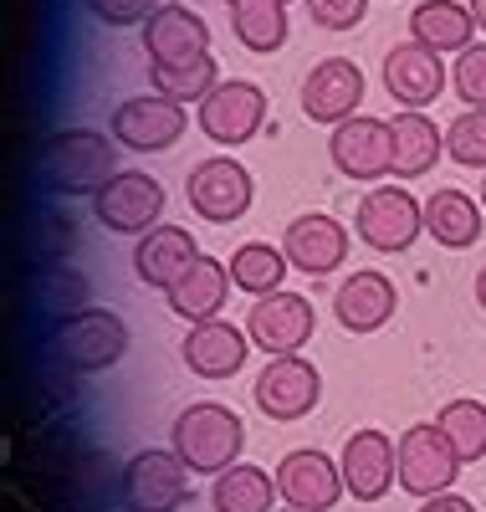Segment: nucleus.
Masks as SVG:
<instances>
[{"label": "nucleus", "instance_id": "31", "mask_svg": "<svg viewBox=\"0 0 486 512\" xmlns=\"http://www.w3.org/2000/svg\"><path fill=\"white\" fill-rule=\"evenodd\" d=\"M435 425L446 431V441L456 446L461 461H486V405L481 400H451V405H440Z\"/></svg>", "mask_w": 486, "mask_h": 512}, {"label": "nucleus", "instance_id": "23", "mask_svg": "<svg viewBox=\"0 0 486 512\" xmlns=\"http://www.w3.org/2000/svg\"><path fill=\"white\" fill-rule=\"evenodd\" d=\"M231 267L226 262H215V256H200V262L174 282L164 297H169V313L174 318H185V323H210L220 318V308H226V297H231Z\"/></svg>", "mask_w": 486, "mask_h": 512}, {"label": "nucleus", "instance_id": "25", "mask_svg": "<svg viewBox=\"0 0 486 512\" xmlns=\"http://www.w3.org/2000/svg\"><path fill=\"white\" fill-rule=\"evenodd\" d=\"M389 144H394V180H420L446 154V128H435L425 113H394Z\"/></svg>", "mask_w": 486, "mask_h": 512}, {"label": "nucleus", "instance_id": "22", "mask_svg": "<svg viewBox=\"0 0 486 512\" xmlns=\"http://www.w3.org/2000/svg\"><path fill=\"white\" fill-rule=\"evenodd\" d=\"M425 231L446 251H471L486 231V210L476 195H466L456 185H440L435 195H425Z\"/></svg>", "mask_w": 486, "mask_h": 512}, {"label": "nucleus", "instance_id": "29", "mask_svg": "<svg viewBox=\"0 0 486 512\" xmlns=\"http://www.w3.org/2000/svg\"><path fill=\"white\" fill-rule=\"evenodd\" d=\"M272 497L277 492V477H267L261 466H231V472H220L215 487H210V502L215 512H272Z\"/></svg>", "mask_w": 486, "mask_h": 512}, {"label": "nucleus", "instance_id": "1", "mask_svg": "<svg viewBox=\"0 0 486 512\" xmlns=\"http://www.w3.org/2000/svg\"><path fill=\"white\" fill-rule=\"evenodd\" d=\"M241 446H246V425L231 405H220V400L185 405L180 420H174V431H169V451L200 477L231 472V466L241 461Z\"/></svg>", "mask_w": 486, "mask_h": 512}, {"label": "nucleus", "instance_id": "18", "mask_svg": "<svg viewBox=\"0 0 486 512\" xmlns=\"http://www.w3.org/2000/svg\"><path fill=\"white\" fill-rule=\"evenodd\" d=\"M364 103V67L348 62V57H328L313 72L302 77V113L313 123L338 128L343 118H353Z\"/></svg>", "mask_w": 486, "mask_h": 512}, {"label": "nucleus", "instance_id": "37", "mask_svg": "<svg viewBox=\"0 0 486 512\" xmlns=\"http://www.w3.org/2000/svg\"><path fill=\"white\" fill-rule=\"evenodd\" d=\"M226 6H292V0H226Z\"/></svg>", "mask_w": 486, "mask_h": 512}, {"label": "nucleus", "instance_id": "34", "mask_svg": "<svg viewBox=\"0 0 486 512\" xmlns=\"http://www.w3.org/2000/svg\"><path fill=\"white\" fill-rule=\"evenodd\" d=\"M159 6H164V0H87V11H93L103 26H113V31H123V26H144Z\"/></svg>", "mask_w": 486, "mask_h": 512}, {"label": "nucleus", "instance_id": "5", "mask_svg": "<svg viewBox=\"0 0 486 512\" xmlns=\"http://www.w3.org/2000/svg\"><path fill=\"white\" fill-rule=\"evenodd\" d=\"M185 200H190L195 216H205L210 226H231V221L246 216L251 200H256L251 169L236 164L231 154H210L185 175Z\"/></svg>", "mask_w": 486, "mask_h": 512}, {"label": "nucleus", "instance_id": "3", "mask_svg": "<svg viewBox=\"0 0 486 512\" xmlns=\"http://www.w3.org/2000/svg\"><path fill=\"white\" fill-rule=\"evenodd\" d=\"M425 231V200H415L405 185H374L359 210H353V236L379 256H400Z\"/></svg>", "mask_w": 486, "mask_h": 512}, {"label": "nucleus", "instance_id": "4", "mask_svg": "<svg viewBox=\"0 0 486 512\" xmlns=\"http://www.w3.org/2000/svg\"><path fill=\"white\" fill-rule=\"evenodd\" d=\"M52 354L72 374H103V369H113L128 354V323L118 313H108V308H82V313H72L57 328Z\"/></svg>", "mask_w": 486, "mask_h": 512}, {"label": "nucleus", "instance_id": "2", "mask_svg": "<svg viewBox=\"0 0 486 512\" xmlns=\"http://www.w3.org/2000/svg\"><path fill=\"white\" fill-rule=\"evenodd\" d=\"M41 175L57 195H98L118 175V139L98 128H57L41 149Z\"/></svg>", "mask_w": 486, "mask_h": 512}, {"label": "nucleus", "instance_id": "11", "mask_svg": "<svg viewBox=\"0 0 486 512\" xmlns=\"http://www.w3.org/2000/svg\"><path fill=\"white\" fill-rule=\"evenodd\" d=\"M251 400H256V410L267 420H302V415H313L318 400H323V374L302 354L267 359V369H261L256 384H251Z\"/></svg>", "mask_w": 486, "mask_h": 512}, {"label": "nucleus", "instance_id": "7", "mask_svg": "<svg viewBox=\"0 0 486 512\" xmlns=\"http://www.w3.org/2000/svg\"><path fill=\"white\" fill-rule=\"evenodd\" d=\"M461 456L456 446L446 441V431H440L435 420H420L410 425V431L400 436V487L410 497H440V492H451V482L461 477Z\"/></svg>", "mask_w": 486, "mask_h": 512}, {"label": "nucleus", "instance_id": "30", "mask_svg": "<svg viewBox=\"0 0 486 512\" xmlns=\"http://www.w3.org/2000/svg\"><path fill=\"white\" fill-rule=\"evenodd\" d=\"M231 36L246 52L272 57L287 41V6H231Z\"/></svg>", "mask_w": 486, "mask_h": 512}, {"label": "nucleus", "instance_id": "10", "mask_svg": "<svg viewBox=\"0 0 486 512\" xmlns=\"http://www.w3.org/2000/svg\"><path fill=\"white\" fill-rule=\"evenodd\" d=\"M246 333L256 349H267V359L282 354H302L318 333V313H313V297L302 292H272V297H256V308L246 318Z\"/></svg>", "mask_w": 486, "mask_h": 512}, {"label": "nucleus", "instance_id": "38", "mask_svg": "<svg viewBox=\"0 0 486 512\" xmlns=\"http://www.w3.org/2000/svg\"><path fill=\"white\" fill-rule=\"evenodd\" d=\"M466 6H471V16H476V26L486 31V0H466Z\"/></svg>", "mask_w": 486, "mask_h": 512}, {"label": "nucleus", "instance_id": "8", "mask_svg": "<svg viewBox=\"0 0 486 512\" xmlns=\"http://www.w3.org/2000/svg\"><path fill=\"white\" fill-rule=\"evenodd\" d=\"M123 507L128 512H180L190 502V466L174 451H139L123 466Z\"/></svg>", "mask_w": 486, "mask_h": 512}, {"label": "nucleus", "instance_id": "12", "mask_svg": "<svg viewBox=\"0 0 486 512\" xmlns=\"http://www.w3.org/2000/svg\"><path fill=\"white\" fill-rule=\"evenodd\" d=\"M328 159L343 180H384L394 175V144H389V123L384 118H369V113H353L343 118L333 134H328Z\"/></svg>", "mask_w": 486, "mask_h": 512}, {"label": "nucleus", "instance_id": "14", "mask_svg": "<svg viewBox=\"0 0 486 512\" xmlns=\"http://www.w3.org/2000/svg\"><path fill=\"white\" fill-rule=\"evenodd\" d=\"M277 492H282V502L297 507V512H328V507H338V497H343L348 487H343V466H338L328 451L297 446V451H287L282 466H277Z\"/></svg>", "mask_w": 486, "mask_h": 512}, {"label": "nucleus", "instance_id": "36", "mask_svg": "<svg viewBox=\"0 0 486 512\" xmlns=\"http://www.w3.org/2000/svg\"><path fill=\"white\" fill-rule=\"evenodd\" d=\"M420 512H476V502L461 497V492H440V497H425Z\"/></svg>", "mask_w": 486, "mask_h": 512}, {"label": "nucleus", "instance_id": "9", "mask_svg": "<svg viewBox=\"0 0 486 512\" xmlns=\"http://www.w3.org/2000/svg\"><path fill=\"white\" fill-rule=\"evenodd\" d=\"M267 123V93L246 77H220L215 93L200 103V134L226 144V149H241L261 134Z\"/></svg>", "mask_w": 486, "mask_h": 512}, {"label": "nucleus", "instance_id": "32", "mask_svg": "<svg viewBox=\"0 0 486 512\" xmlns=\"http://www.w3.org/2000/svg\"><path fill=\"white\" fill-rule=\"evenodd\" d=\"M446 154L461 169H486V108H466L446 123Z\"/></svg>", "mask_w": 486, "mask_h": 512}, {"label": "nucleus", "instance_id": "19", "mask_svg": "<svg viewBox=\"0 0 486 512\" xmlns=\"http://www.w3.org/2000/svg\"><path fill=\"white\" fill-rule=\"evenodd\" d=\"M195 262H200V241H195L185 226H169V221H159V226H154L149 236H139V246H134V272H139V282H144V287H159V292H169Z\"/></svg>", "mask_w": 486, "mask_h": 512}, {"label": "nucleus", "instance_id": "40", "mask_svg": "<svg viewBox=\"0 0 486 512\" xmlns=\"http://www.w3.org/2000/svg\"><path fill=\"white\" fill-rule=\"evenodd\" d=\"M481 210H486V175H481Z\"/></svg>", "mask_w": 486, "mask_h": 512}, {"label": "nucleus", "instance_id": "16", "mask_svg": "<svg viewBox=\"0 0 486 512\" xmlns=\"http://www.w3.org/2000/svg\"><path fill=\"white\" fill-rule=\"evenodd\" d=\"M338 466H343V487H348L353 502H379V497H389L394 482H400V446L369 425V431H353L343 441Z\"/></svg>", "mask_w": 486, "mask_h": 512}, {"label": "nucleus", "instance_id": "28", "mask_svg": "<svg viewBox=\"0 0 486 512\" xmlns=\"http://www.w3.org/2000/svg\"><path fill=\"white\" fill-rule=\"evenodd\" d=\"M231 282L241 287V292H251V297H272V292H282V277H287V251L282 246H272V241H246V246H236L231 251Z\"/></svg>", "mask_w": 486, "mask_h": 512}, {"label": "nucleus", "instance_id": "17", "mask_svg": "<svg viewBox=\"0 0 486 512\" xmlns=\"http://www.w3.org/2000/svg\"><path fill=\"white\" fill-rule=\"evenodd\" d=\"M282 251L287 262L307 277H333L348 262V226L323 216V210H307V216H292L282 231Z\"/></svg>", "mask_w": 486, "mask_h": 512}, {"label": "nucleus", "instance_id": "24", "mask_svg": "<svg viewBox=\"0 0 486 512\" xmlns=\"http://www.w3.org/2000/svg\"><path fill=\"white\" fill-rule=\"evenodd\" d=\"M144 52L149 62H180V57H195V52H210V26L200 11L190 6H164L144 21Z\"/></svg>", "mask_w": 486, "mask_h": 512}, {"label": "nucleus", "instance_id": "6", "mask_svg": "<svg viewBox=\"0 0 486 512\" xmlns=\"http://www.w3.org/2000/svg\"><path fill=\"white\" fill-rule=\"evenodd\" d=\"M93 216L113 236H149L164 216V185L144 169H118V175L93 195Z\"/></svg>", "mask_w": 486, "mask_h": 512}, {"label": "nucleus", "instance_id": "39", "mask_svg": "<svg viewBox=\"0 0 486 512\" xmlns=\"http://www.w3.org/2000/svg\"><path fill=\"white\" fill-rule=\"evenodd\" d=\"M476 303H481V313H486V267L476 272Z\"/></svg>", "mask_w": 486, "mask_h": 512}, {"label": "nucleus", "instance_id": "13", "mask_svg": "<svg viewBox=\"0 0 486 512\" xmlns=\"http://www.w3.org/2000/svg\"><path fill=\"white\" fill-rule=\"evenodd\" d=\"M185 108L169 103L164 93H139V98H123L113 108V139L134 154H164L185 139Z\"/></svg>", "mask_w": 486, "mask_h": 512}, {"label": "nucleus", "instance_id": "35", "mask_svg": "<svg viewBox=\"0 0 486 512\" xmlns=\"http://www.w3.org/2000/svg\"><path fill=\"white\" fill-rule=\"evenodd\" d=\"M307 16L323 31H353L369 16V0H307Z\"/></svg>", "mask_w": 486, "mask_h": 512}, {"label": "nucleus", "instance_id": "26", "mask_svg": "<svg viewBox=\"0 0 486 512\" xmlns=\"http://www.w3.org/2000/svg\"><path fill=\"white\" fill-rule=\"evenodd\" d=\"M410 41L430 52H466L476 41V16L461 0H420L410 11Z\"/></svg>", "mask_w": 486, "mask_h": 512}, {"label": "nucleus", "instance_id": "33", "mask_svg": "<svg viewBox=\"0 0 486 512\" xmlns=\"http://www.w3.org/2000/svg\"><path fill=\"white\" fill-rule=\"evenodd\" d=\"M451 88L466 108H486V41H471L466 52H456Z\"/></svg>", "mask_w": 486, "mask_h": 512}, {"label": "nucleus", "instance_id": "15", "mask_svg": "<svg viewBox=\"0 0 486 512\" xmlns=\"http://www.w3.org/2000/svg\"><path fill=\"white\" fill-rule=\"evenodd\" d=\"M446 82H451V72L440 62V52L420 47V41H400V47L384 52V93L405 113H425L446 93Z\"/></svg>", "mask_w": 486, "mask_h": 512}, {"label": "nucleus", "instance_id": "27", "mask_svg": "<svg viewBox=\"0 0 486 512\" xmlns=\"http://www.w3.org/2000/svg\"><path fill=\"white\" fill-rule=\"evenodd\" d=\"M220 82V67L210 52H195V57H180V62H149V88L164 93L169 103H205Z\"/></svg>", "mask_w": 486, "mask_h": 512}, {"label": "nucleus", "instance_id": "41", "mask_svg": "<svg viewBox=\"0 0 486 512\" xmlns=\"http://www.w3.org/2000/svg\"><path fill=\"white\" fill-rule=\"evenodd\" d=\"M287 512H297V507H287Z\"/></svg>", "mask_w": 486, "mask_h": 512}, {"label": "nucleus", "instance_id": "20", "mask_svg": "<svg viewBox=\"0 0 486 512\" xmlns=\"http://www.w3.org/2000/svg\"><path fill=\"white\" fill-rule=\"evenodd\" d=\"M394 308H400V292H394V282L374 267L343 277L338 292H333V313L348 333H379L394 318Z\"/></svg>", "mask_w": 486, "mask_h": 512}, {"label": "nucleus", "instance_id": "21", "mask_svg": "<svg viewBox=\"0 0 486 512\" xmlns=\"http://www.w3.org/2000/svg\"><path fill=\"white\" fill-rule=\"evenodd\" d=\"M246 349H251V333L246 328H236L226 318H210V323H190L185 364L200 379H231L246 364Z\"/></svg>", "mask_w": 486, "mask_h": 512}]
</instances>
